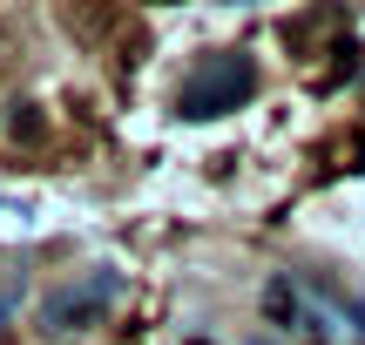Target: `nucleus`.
I'll use <instances>...</instances> for the list:
<instances>
[{
  "instance_id": "f257e3e1",
  "label": "nucleus",
  "mask_w": 365,
  "mask_h": 345,
  "mask_svg": "<svg viewBox=\"0 0 365 345\" xmlns=\"http://www.w3.org/2000/svg\"><path fill=\"white\" fill-rule=\"evenodd\" d=\"M250 95H257V61L223 48V54H203V61L182 75V88H176V115L210 122V115H223V108L250 102Z\"/></svg>"
},
{
  "instance_id": "f03ea898",
  "label": "nucleus",
  "mask_w": 365,
  "mask_h": 345,
  "mask_svg": "<svg viewBox=\"0 0 365 345\" xmlns=\"http://www.w3.org/2000/svg\"><path fill=\"white\" fill-rule=\"evenodd\" d=\"M115 298H122V278H115V271H88L81 284H68V292L48 298V325H54V332H81V325L102 319Z\"/></svg>"
},
{
  "instance_id": "7ed1b4c3",
  "label": "nucleus",
  "mask_w": 365,
  "mask_h": 345,
  "mask_svg": "<svg viewBox=\"0 0 365 345\" xmlns=\"http://www.w3.org/2000/svg\"><path fill=\"white\" fill-rule=\"evenodd\" d=\"M352 325H359V332H365V298H352Z\"/></svg>"
},
{
  "instance_id": "20e7f679",
  "label": "nucleus",
  "mask_w": 365,
  "mask_h": 345,
  "mask_svg": "<svg viewBox=\"0 0 365 345\" xmlns=\"http://www.w3.org/2000/svg\"><path fill=\"white\" fill-rule=\"evenodd\" d=\"M182 345H210V339H182Z\"/></svg>"
}]
</instances>
